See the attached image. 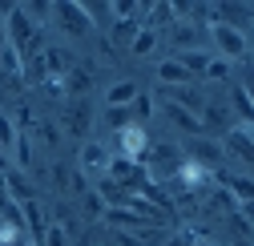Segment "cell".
<instances>
[{"mask_svg":"<svg viewBox=\"0 0 254 246\" xmlns=\"http://www.w3.org/2000/svg\"><path fill=\"white\" fill-rule=\"evenodd\" d=\"M141 166H145L149 182H170V178L182 170V149H178V145H170V141H157V145H149V149H145Z\"/></svg>","mask_w":254,"mask_h":246,"instance_id":"cell-1","label":"cell"},{"mask_svg":"<svg viewBox=\"0 0 254 246\" xmlns=\"http://www.w3.org/2000/svg\"><path fill=\"white\" fill-rule=\"evenodd\" d=\"M53 16H57V24H61V33H69V37H89V33H93V20L85 16L81 0H57V4H53Z\"/></svg>","mask_w":254,"mask_h":246,"instance_id":"cell-2","label":"cell"},{"mask_svg":"<svg viewBox=\"0 0 254 246\" xmlns=\"http://www.w3.org/2000/svg\"><path fill=\"white\" fill-rule=\"evenodd\" d=\"M210 37H214L222 61H246V53H250L246 33H238V28H226V24H210Z\"/></svg>","mask_w":254,"mask_h":246,"instance_id":"cell-3","label":"cell"},{"mask_svg":"<svg viewBox=\"0 0 254 246\" xmlns=\"http://www.w3.org/2000/svg\"><path fill=\"white\" fill-rule=\"evenodd\" d=\"M149 149V137H145V125H125L117 133V158H129V162H141Z\"/></svg>","mask_w":254,"mask_h":246,"instance_id":"cell-4","label":"cell"},{"mask_svg":"<svg viewBox=\"0 0 254 246\" xmlns=\"http://www.w3.org/2000/svg\"><path fill=\"white\" fill-rule=\"evenodd\" d=\"M222 153H230V158H238V162H250L254 158V141H250V125H230L226 129V141H222Z\"/></svg>","mask_w":254,"mask_h":246,"instance_id":"cell-5","label":"cell"},{"mask_svg":"<svg viewBox=\"0 0 254 246\" xmlns=\"http://www.w3.org/2000/svg\"><path fill=\"white\" fill-rule=\"evenodd\" d=\"M166 101L178 105V109H186V113H194V117L202 121V109H206L202 89H194V85H178V89H170V97H166Z\"/></svg>","mask_w":254,"mask_h":246,"instance_id":"cell-6","label":"cell"},{"mask_svg":"<svg viewBox=\"0 0 254 246\" xmlns=\"http://www.w3.org/2000/svg\"><path fill=\"white\" fill-rule=\"evenodd\" d=\"M222 158H226V153H222V145H218V141H210V137H206V141L198 137L194 145H190V162L202 166V170H210V174L222 166Z\"/></svg>","mask_w":254,"mask_h":246,"instance_id":"cell-7","label":"cell"},{"mask_svg":"<svg viewBox=\"0 0 254 246\" xmlns=\"http://www.w3.org/2000/svg\"><path fill=\"white\" fill-rule=\"evenodd\" d=\"M105 166H109V149L101 141H85V149H81V174H105Z\"/></svg>","mask_w":254,"mask_h":246,"instance_id":"cell-8","label":"cell"},{"mask_svg":"<svg viewBox=\"0 0 254 246\" xmlns=\"http://www.w3.org/2000/svg\"><path fill=\"white\" fill-rule=\"evenodd\" d=\"M170 45H174V57L198 49V28L190 24V20H174V24H170Z\"/></svg>","mask_w":254,"mask_h":246,"instance_id":"cell-9","label":"cell"},{"mask_svg":"<svg viewBox=\"0 0 254 246\" xmlns=\"http://www.w3.org/2000/svg\"><path fill=\"white\" fill-rule=\"evenodd\" d=\"M157 81L170 85V89H178V85H194V77H190V73L178 65V57H166L162 65H157Z\"/></svg>","mask_w":254,"mask_h":246,"instance_id":"cell-10","label":"cell"},{"mask_svg":"<svg viewBox=\"0 0 254 246\" xmlns=\"http://www.w3.org/2000/svg\"><path fill=\"white\" fill-rule=\"evenodd\" d=\"M20 218H24L28 234H33V242L41 246V238H45V214H41V202H37V198H33V202H20Z\"/></svg>","mask_w":254,"mask_h":246,"instance_id":"cell-11","label":"cell"},{"mask_svg":"<svg viewBox=\"0 0 254 246\" xmlns=\"http://www.w3.org/2000/svg\"><path fill=\"white\" fill-rule=\"evenodd\" d=\"M141 93V89L133 85V81H113L109 85V93H105V101H109V109H129V101Z\"/></svg>","mask_w":254,"mask_h":246,"instance_id":"cell-12","label":"cell"},{"mask_svg":"<svg viewBox=\"0 0 254 246\" xmlns=\"http://www.w3.org/2000/svg\"><path fill=\"white\" fill-rule=\"evenodd\" d=\"M61 121H65V129H69V133L85 137V133H89V105H85V101L69 105V109H65V117H61Z\"/></svg>","mask_w":254,"mask_h":246,"instance_id":"cell-13","label":"cell"},{"mask_svg":"<svg viewBox=\"0 0 254 246\" xmlns=\"http://www.w3.org/2000/svg\"><path fill=\"white\" fill-rule=\"evenodd\" d=\"M166 117L174 121L178 129H186L190 137H202V133H206V129H202V121H198L194 113H186V109H178V105H170V101H166Z\"/></svg>","mask_w":254,"mask_h":246,"instance_id":"cell-14","label":"cell"},{"mask_svg":"<svg viewBox=\"0 0 254 246\" xmlns=\"http://www.w3.org/2000/svg\"><path fill=\"white\" fill-rule=\"evenodd\" d=\"M178 65L190 73V77H202L206 65H210V53L206 49H190V53H178Z\"/></svg>","mask_w":254,"mask_h":246,"instance_id":"cell-15","label":"cell"},{"mask_svg":"<svg viewBox=\"0 0 254 246\" xmlns=\"http://www.w3.org/2000/svg\"><path fill=\"white\" fill-rule=\"evenodd\" d=\"M230 105H234V113L242 117V125H250V117H254V105H250V85H246V81L230 89Z\"/></svg>","mask_w":254,"mask_h":246,"instance_id":"cell-16","label":"cell"},{"mask_svg":"<svg viewBox=\"0 0 254 246\" xmlns=\"http://www.w3.org/2000/svg\"><path fill=\"white\" fill-rule=\"evenodd\" d=\"M157 41H162V33H149V28H137V37L129 41V53L133 57H149L157 49Z\"/></svg>","mask_w":254,"mask_h":246,"instance_id":"cell-17","label":"cell"},{"mask_svg":"<svg viewBox=\"0 0 254 246\" xmlns=\"http://www.w3.org/2000/svg\"><path fill=\"white\" fill-rule=\"evenodd\" d=\"M137 28H141L137 20H113V28H109V41H113V45H125V49H129V41L137 37Z\"/></svg>","mask_w":254,"mask_h":246,"instance_id":"cell-18","label":"cell"},{"mask_svg":"<svg viewBox=\"0 0 254 246\" xmlns=\"http://www.w3.org/2000/svg\"><path fill=\"white\" fill-rule=\"evenodd\" d=\"M129 117H133V125H145V121L153 117V97H149V93H137V97L129 101Z\"/></svg>","mask_w":254,"mask_h":246,"instance_id":"cell-19","label":"cell"},{"mask_svg":"<svg viewBox=\"0 0 254 246\" xmlns=\"http://www.w3.org/2000/svg\"><path fill=\"white\" fill-rule=\"evenodd\" d=\"M206 81H230L234 77V69H230V61H222V57H210V65H206V73H202Z\"/></svg>","mask_w":254,"mask_h":246,"instance_id":"cell-20","label":"cell"},{"mask_svg":"<svg viewBox=\"0 0 254 246\" xmlns=\"http://www.w3.org/2000/svg\"><path fill=\"white\" fill-rule=\"evenodd\" d=\"M20 8H24V16L33 20L37 28H41V24H45V20L53 16V4H49V0H33V4H20Z\"/></svg>","mask_w":254,"mask_h":246,"instance_id":"cell-21","label":"cell"},{"mask_svg":"<svg viewBox=\"0 0 254 246\" xmlns=\"http://www.w3.org/2000/svg\"><path fill=\"white\" fill-rule=\"evenodd\" d=\"M12 149H16V166L20 170H33V141H28L24 133H16V145Z\"/></svg>","mask_w":254,"mask_h":246,"instance_id":"cell-22","label":"cell"},{"mask_svg":"<svg viewBox=\"0 0 254 246\" xmlns=\"http://www.w3.org/2000/svg\"><path fill=\"white\" fill-rule=\"evenodd\" d=\"M41 246H73V242H69V230H65V226H45Z\"/></svg>","mask_w":254,"mask_h":246,"instance_id":"cell-23","label":"cell"},{"mask_svg":"<svg viewBox=\"0 0 254 246\" xmlns=\"http://www.w3.org/2000/svg\"><path fill=\"white\" fill-rule=\"evenodd\" d=\"M16 125H12V117H4V113H0V149H12L16 145Z\"/></svg>","mask_w":254,"mask_h":246,"instance_id":"cell-24","label":"cell"},{"mask_svg":"<svg viewBox=\"0 0 254 246\" xmlns=\"http://www.w3.org/2000/svg\"><path fill=\"white\" fill-rule=\"evenodd\" d=\"M105 121H109V129H113V133H121L125 125H133L129 109H105Z\"/></svg>","mask_w":254,"mask_h":246,"instance_id":"cell-25","label":"cell"},{"mask_svg":"<svg viewBox=\"0 0 254 246\" xmlns=\"http://www.w3.org/2000/svg\"><path fill=\"white\" fill-rule=\"evenodd\" d=\"M85 210H89V214H105V202H101L97 194H85Z\"/></svg>","mask_w":254,"mask_h":246,"instance_id":"cell-26","label":"cell"},{"mask_svg":"<svg viewBox=\"0 0 254 246\" xmlns=\"http://www.w3.org/2000/svg\"><path fill=\"white\" fill-rule=\"evenodd\" d=\"M238 246H250V238H242V242H238Z\"/></svg>","mask_w":254,"mask_h":246,"instance_id":"cell-27","label":"cell"},{"mask_svg":"<svg viewBox=\"0 0 254 246\" xmlns=\"http://www.w3.org/2000/svg\"><path fill=\"white\" fill-rule=\"evenodd\" d=\"M194 246H214V242H194Z\"/></svg>","mask_w":254,"mask_h":246,"instance_id":"cell-28","label":"cell"}]
</instances>
